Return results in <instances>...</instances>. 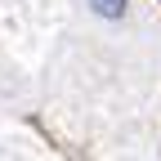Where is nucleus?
<instances>
[{
  "label": "nucleus",
  "mask_w": 161,
  "mask_h": 161,
  "mask_svg": "<svg viewBox=\"0 0 161 161\" xmlns=\"http://www.w3.org/2000/svg\"><path fill=\"white\" fill-rule=\"evenodd\" d=\"M125 5L130 0H90V9L98 18H125Z\"/></svg>",
  "instance_id": "obj_1"
}]
</instances>
